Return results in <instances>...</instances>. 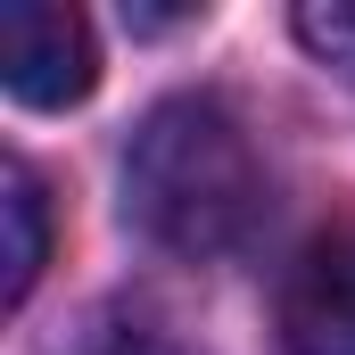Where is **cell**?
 <instances>
[{"mask_svg": "<svg viewBox=\"0 0 355 355\" xmlns=\"http://www.w3.org/2000/svg\"><path fill=\"white\" fill-rule=\"evenodd\" d=\"M124 215L141 223V240H157L182 265H215V257L248 248V232L265 223V157H257L248 124L232 116V99L174 91L132 124Z\"/></svg>", "mask_w": 355, "mask_h": 355, "instance_id": "1", "label": "cell"}, {"mask_svg": "<svg viewBox=\"0 0 355 355\" xmlns=\"http://www.w3.org/2000/svg\"><path fill=\"white\" fill-rule=\"evenodd\" d=\"M0 83L25 107H75L99 83L91 17L67 0H0Z\"/></svg>", "mask_w": 355, "mask_h": 355, "instance_id": "2", "label": "cell"}, {"mask_svg": "<svg viewBox=\"0 0 355 355\" xmlns=\"http://www.w3.org/2000/svg\"><path fill=\"white\" fill-rule=\"evenodd\" d=\"M281 355H355V232H322L297 248V265L281 272L272 297Z\"/></svg>", "mask_w": 355, "mask_h": 355, "instance_id": "3", "label": "cell"}, {"mask_svg": "<svg viewBox=\"0 0 355 355\" xmlns=\"http://www.w3.org/2000/svg\"><path fill=\"white\" fill-rule=\"evenodd\" d=\"M0 215H8V289L0 297L25 306L33 281H42V265H50V190H42V174L25 157L0 166Z\"/></svg>", "mask_w": 355, "mask_h": 355, "instance_id": "4", "label": "cell"}, {"mask_svg": "<svg viewBox=\"0 0 355 355\" xmlns=\"http://www.w3.org/2000/svg\"><path fill=\"white\" fill-rule=\"evenodd\" d=\"M289 25H297V42H306L322 67H339L355 83V0H306Z\"/></svg>", "mask_w": 355, "mask_h": 355, "instance_id": "5", "label": "cell"}, {"mask_svg": "<svg viewBox=\"0 0 355 355\" xmlns=\"http://www.w3.org/2000/svg\"><path fill=\"white\" fill-rule=\"evenodd\" d=\"M83 355H174L157 331H141V322H116V331H91Z\"/></svg>", "mask_w": 355, "mask_h": 355, "instance_id": "6", "label": "cell"}]
</instances>
